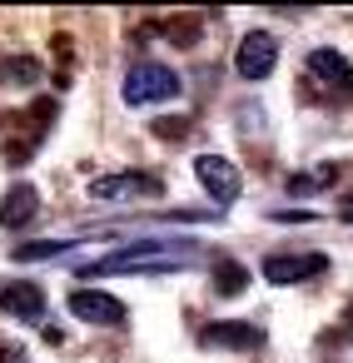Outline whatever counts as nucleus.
I'll return each mask as SVG.
<instances>
[{
	"instance_id": "423d86ee",
	"label": "nucleus",
	"mask_w": 353,
	"mask_h": 363,
	"mask_svg": "<svg viewBox=\"0 0 353 363\" xmlns=\"http://www.w3.org/2000/svg\"><path fill=\"white\" fill-rule=\"evenodd\" d=\"M130 194H159V179H150V174H105V179L90 184V199H100V204L130 199Z\"/></svg>"
},
{
	"instance_id": "39448f33",
	"label": "nucleus",
	"mask_w": 353,
	"mask_h": 363,
	"mask_svg": "<svg viewBox=\"0 0 353 363\" xmlns=\"http://www.w3.org/2000/svg\"><path fill=\"white\" fill-rule=\"evenodd\" d=\"M70 313L85 318V323H105V328H120L125 323V303L115 294H100V289H75L70 294Z\"/></svg>"
},
{
	"instance_id": "f03ea898",
	"label": "nucleus",
	"mask_w": 353,
	"mask_h": 363,
	"mask_svg": "<svg viewBox=\"0 0 353 363\" xmlns=\"http://www.w3.org/2000/svg\"><path fill=\"white\" fill-rule=\"evenodd\" d=\"M194 174H199V184H204L219 204H234V199H239V189H244L239 164H234V160H224V155H199V160H194Z\"/></svg>"
},
{
	"instance_id": "1a4fd4ad",
	"label": "nucleus",
	"mask_w": 353,
	"mask_h": 363,
	"mask_svg": "<svg viewBox=\"0 0 353 363\" xmlns=\"http://www.w3.org/2000/svg\"><path fill=\"white\" fill-rule=\"evenodd\" d=\"M204 343L209 348H259L264 333H259V323H214V328H204Z\"/></svg>"
},
{
	"instance_id": "ddd939ff",
	"label": "nucleus",
	"mask_w": 353,
	"mask_h": 363,
	"mask_svg": "<svg viewBox=\"0 0 353 363\" xmlns=\"http://www.w3.org/2000/svg\"><path fill=\"white\" fill-rule=\"evenodd\" d=\"M328 179H333V169H318V174H293V179H288V189H293V194H313V189H323Z\"/></svg>"
},
{
	"instance_id": "2eb2a0df",
	"label": "nucleus",
	"mask_w": 353,
	"mask_h": 363,
	"mask_svg": "<svg viewBox=\"0 0 353 363\" xmlns=\"http://www.w3.org/2000/svg\"><path fill=\"white\" fill-rule=\"evenodd\" d=\"M338 214H343V219L353 224V199H343V209H338Z\"/></svg>"
},
{
	"instance_id": "f8f14e48",
	"label": "nucleus",
	"mask_w": 353,
	"mask_h": 363,
	"mask_svg": "<svg viewBox=\"0 0 353 363\" xmlns=\"http://www.w3.org/2000/svg\"><path fill=\"white\" fill-rule=\"evenodd\" d=\"M214 284H219V294H244L249 269H244V264H234V259H219V264H214Z\"/></svg>"
},
{
	"instance_id": "7ed1b4c3",
	"label": "nucleus",
	"mask_w": 353,
	"mask_h": 363,
	"mask_svg": "<svg viewBox=\"0 0 353 363\" xmlns=\"http://www.w3.org/2000/svg\"><path fill=\"white\" fill-rule=\"evenodd\" d=\"M274 65H279V40H274L269 30H254V35H244V40H239L234 70H239L244 80H264Z\"/></svg>"
},
{
	"instance_id": "9b49d317",
	"label": "nucleus",
	"mask_w": 353,
	"mask_h": 363,
	"mask_svg": "<svg viewBox=\"0 0 353 363\" xmlns=\"http://www.w3.org/2000/svg\"><path fill=\"white\" fill-rule=\"evenodd\" d=\"M40 80V60H30V55H6L0 60V85H35Z\"/></svg>"
},
{
	"instance_id": "f257e3e1",
	"label": "nucleus",
	"mask_w": 353,
	"mask_h": 363,
	"mask_svg": "<svg viewBox=\"0 0 353 363\" xmlns=\"http://www.w3.org/2000/svg\"><path fill=\"white\" fill-rule=\"evenodd\" d=\"M174 95H179V75L169 65L145 60L125 75V105H159V100H174Z\"/></svg>"
},
{
	"instance_id": "4468645a",
	"label": "nucleus",
	"mask_w": 353,
	"mask_h": 363,
	"mask_svg": "<svg viewBox=\"0 0 353 363\" xmlns=\"http://www.w3.org/2000/svg\"><path fill=\"white\" fill-rule=\"evenodd\" d=\"M65 244H55V239H45V244H16V259H55Z\"/></svg>"
},
{
	"instance_id": "0eeeda50",
	"label": "nucleus",
	"mask_w": 353,
	"mask_h": 363,
	"mask_svg": "<svg viewBox=\"0 0 353 363\" xmlns=\"http://www.w3.org/2000/svg\"><path fill=\"white\" fill-rule=\"evenodd\" d=\"M35 209H40V194L30 184H16V189H6V199H0V224H6V229H26L35 219Z\"/></svg>"
},
{
	"instance_id": "9d476101",
	"label": "nucleus",
	"mask_w": 353,
	"mask_h": 363,
	"mask_svg": "<svg viewBox=\"0 0 353 363\" xmlns=\"http://www.w3.org/2000/svg\"><path fill=\"white\" fill-rule=\"evenodd\" d=\"M308 75H318V80H328V85L353 90V65H348L338 50H313V55H308Z\"/></svg>"
},
{
	"instance_id": "20e7f679",
	"label": "nucleus",
	"mask_w": 353,
	"mask_h": 363,
	"mask_svg": "<svg viewBox=\"0 0 353 363\" xmlns=\"http://www.w3.org/2000/svg\"><path fill=\"white\" fill-rule=\"evenodd\" d=\"M328 269V259L323 254H269L264 259V279L269 284H303V279H318Z\"/></svg>"
},
{
	"instance_id": "6e6552de",
	"label": "nucleus",
	"mask_w": 353,
	"mask_h": 363,
	"mask_svg": "<svg viewBox=\"0 0 353 363\" xmlns=\"http://www.w3.org/2000/svg\"><path fill=\"white\" fill-rule=\"evenodd\" d=\"M0 308H6L11 318H45V294L35 284H11V289H0Z\"/></svg>"
}]
</instances>
